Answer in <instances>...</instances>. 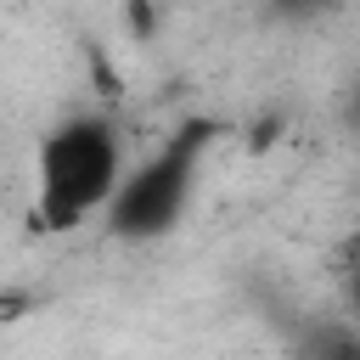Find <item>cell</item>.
Listing matches in <instances>:
<instances>
[{
    "label": "cell",
    "mask_w": 360,
    "mask_h": 360,
    "mask_svg": "<svg viewBox=\"0 0 360 360\" xmlns=\"http://www.w3.org/2000/svg\"><path fill=\"white\" fill-rule=\"evenodd\" d=\"M124 180V141L107 118H62L34 158V219L45 231H73L90 214H107Z\"/></svg>",
    "instance_id": "1"
},
{
    "label": "cell",
    "mask_w": 360,
    "mask_h": 360,
    "mask_svg": "<svg viewBox=\"0 0 360 360\" xmlns=\"http://www.w3.org/2000/svg\"><path fill=\"white\" fill-rule=\"evenodd\" d=\"M202 152H208V129L191 124L174 141H163L152 158H141L135 169H124V180H118V191L107 202V231L124 236V242H158V236H169L186 219V208H191Z\"/></svg>",
    "instance_id": "2"
},
{
    "label": "cell",
    "mask_w": 360,
    "mask_h": 360,
    "mask_svg": "<svg viewBox=\"0 0 360 360\" xmlns=\"http://www.w3.org/2000/svg\"><path fill=\"white\" fill-rule=\"evenodd\" d=\"M304 360H360V321H326V326H315Z\"/></svg>",
    "instance_id": "3"
},
{
    "label": "cell",
    "mask_w": 360,
    "mask_h": 360,
    "mask_svg": "<svg viewBox=\"0 0 360 360\" xmlns=\"http://www.w3.org/2000/svg\"><path fill=\"white\" fill-rule=\"evenodd\" d=\"M332 0H270V11L276 17H287V22H309V17H321Z\"/></svg>",
    "instance_id": "4"
},
{
    "label": "cell",
    "mask_w": 360,
    "mask_h": 360,
    "mask_svg": "<svg viewBox=\"0 0 360 360\" xmlns=\"http://www.w3.org/2000/svg\"><path fill=\"white\" fill-rule=\"evenodd\" d=\"M124 22H129V34H135V39H146V34L158 28V11H152V0H129Z\"/></svg>",
    "instance_id": "5"
},
{
    "label": "cell",
    "mask_w": 360,
    "mask_h": 360,
    "mask_svg": "<svg viewBox=\"0 0 360 360\" xmlns=\"http://www.w3.org/2000/svg\"><path fill=\"white\" fill-rule=\"evenodd\" d=\"M343 298H349V321H360V264H349V287H343Z\"/></svg>",
    "instance_id": "6"
},
{
    "label": "cell",
    "mask_w": 360,
    "mask_h": 360,
    "mask_svg": "<svg viewBox=\"0 0 360 360\" xmlns=\"http://www.w3.org/2000/svg\"><path fill=\"white\" fill-rule=\"evenodd\" d=\"M349 124L360 129V73H354V84H349Z\"/></svg>",
    "instance_id": "7"
}]
</instances>
